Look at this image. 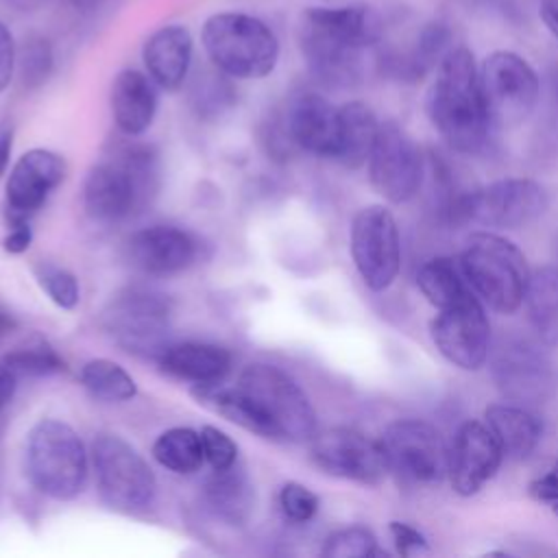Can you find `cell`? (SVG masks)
<instances>
[{"mask_svg": "<svg viewBox=\"0 0 558 558\" xmlns=\"http://www.w3.org/2000/svg\"><path fill=\"white\" fill-rule=\"evenodd\" d=\"M379 37V20L364 4L312 7L301 15L299 44L310 70L327 85H351L362 52Z\"/></svg>", "mask_w": 558, "mask_h": 558, "instance_id": "cell-1", "label": "cell"}, {"mask_svg": "<svg viewBox=\"0 0 558 558\" xmlns=\"http://www.w3.org/2000/svg\"><path fill=\"white\" fill-rule=\"evenodd\" d=\"M425 111L451 150L475 155L486 148L493 126L482 102L480 76L469 48L456 46L445 52L427 92Z\"/></svg>", "mask_w": 558, "mask_h": 558, "instance_id": "cell-2", "label": "cell"}, {"mask_svg": "<svg viewBox=\"0 0 558 558\" xmlns=\"http://www.w3.org/2000/svg\"><path fill=\"white\" fill-rule=\"evenodd\" d=\"M159 187L157 153L146 144H122L94 163L83 183V207L102 225L142 211Z\"/></svg>", "mask_w": 558, "mask_h": 558, "instance_id": "cell-3", "label": "cell"}, {"mask_svg": "<svg viewBox=\"0 0 558 558\" xmlns=\"http://www.w3.org/2000/svg\"><path fill=\"white\" fill-rule=\"evenodd\" d=\"M473 294L497 314L517 312L527 292L532 270L523 251L493 231L471 233L458 259Z\"/></svg>", "mask_w": 558, "mask_h": 558, "instance_id": "cell-4", "label": "cell"}, {"mask_svg": "<svg viewBox=\"0 0 558 558\" xmlns=\"http://www.w3.org/2000/svg\"><path fill=\"white\" fill-rule=\"evenodd\" d=\"M203 48L216 70L231 78H264L279 61V39L259 17L248 13H214L201 33Z\"/></svg>", "mask_w": 558, "mask_h": 558, "instance_id": "cell-5", "label": "cell"}, {"mask_svg": "<svg viewBox=\"0 0 558 558\" xmlns=\"http://www.w3.org/2000/svg\"><path fill=\"white\" fill-rule=\"evenodd\" d=\"M89 460L81 436L63 421L41 418L26 438L28 482L46 497L70 501L85 490Z\"/></svg>", "mask_w": 558, "mask_h": 558, "instance_id": "cell-6", "label": "cell"}, {"mask_svg": "<svg viewBox=\"0 0 558 558\" xmlns=\"http://www.w3.org/2000/svg\"><path fill=\"white\" fill-rule=\"evenodd\" d=\"M255 412L264 418L272 440L305 442L316 434V412L305 390L279 366L248 364L238 379Z\"/></svg>", "mask_w": 558, "mask_h": 558, "instance_id": "cell-7", "label": "cell"}, {"mask_svg": "<svg viewBox=\"0 0 558 558\" xmlns=\"http://www.w3.org/2000/svg\"><path fill=\"white\" fill-rule=\"evenodd\" d=\"M488 371L504 399L536 408L547 403L558 388V373L538 342L525 336H504L490 344Z\"/></svg>", "mask_w": 558, "mask_h": 558, "instance_id": "cell-8", "label": "cell"}, {"mask_svg": "<svg viewBox=\"0 0 558 558\" xmlns=\"http://www.w3.org/2000/svg\"><path fill=\"white\" fill-rule=\"evenodd\" d=\"M92 466L102 501L122 512L150 506L157 480L148 462L116 434H98L92 442Z\"/></svg>", "mask_w": 558, "mask_h": 558, "instance_id": "cell-9", "label": "cell"}, {"mask_svg": "<svg viewBox=\"0 0 558 558\" xmlns=\"http://www.w3.org/2000/svg\"><path fill=\"white\" fill-rule=\"evenodd\" d=\"M482 102L493 129H514L530 118L538 102L534 68L510 50H495L477 70Z\"/></svg>", "mask_w": 558, "mask_h": 558, "instance_id": "cell-10", "label": "cell"}, {"mask_svg": "<svg viewBox=\"0 0 558 558\" xmlns=\"http://www.w3.org/2000/svg\"><path fill=\"white\" fill-rule=\"evenodd\" d=\"M379 442L388 471L405 486H436L449 475V447L427 421H392Z\"/></svg>", "mask_w": 558, "mask_h": 558, "instance_id": "cell-11", "label": "cell"}, {"mask_svg": "<svg viewBox=\"0 0 558 558\" xmlns=\"http://www.w3.org/2000/svg\"><path fill=\"white\" fill-rule=\"evenodd\" d=\"M547 209L545 187L527 177H506L466 190L458 201L453 222H475L488 229H519Z\"/></svg>", "mask_w": 558, "mask_h": 558, "instance_id": "cell-12", "label": "cell"}, {"mask_svg": "<svg viewBox=\"0 0 558 558\" xmlns=\"http://www.w3.org/2000/svg\"><path fill=\"white\" fill-rule=\"evenodd\" d=\"M349 246L362 283L373 292L392 286L401 268V238L395 216L384 205H366L351 220Z\"/></svg>", "mask_w": 558, "mask_h": 558, "instance_id": "cell-13", "label": "cell"}, {"mask_svg": "<svg viewBox=\"0 0 558 558\" xmlns=\"http://www.w3.org/2000/svg\"><path fill=\"white\" fill-rule=\"evenodd\" d=\"M170 318L172 305L163 294L144 288H129L109 303L102 323L126 351L157 357L168 344L166 336Z\"/></svg>", "mask_w": 558, "mask_h": 558, "instance_id": "cell-14", "label": "cell"}, {"mask_svg": "<svg viewBox=\"0 0 558 558\" xmlns=\"http://www.w3.org/2000/svg\"><path fill=\"white\" fill-rule=\"evenodd\" d=\"M371 185L390 203L412 201L423 185V155L403 126L392 120L379 124L368 155Z\"/></svg>", "mask_w": 558, "mask_h": 558, "instance_id": "cell-15", "label": "cell"}, {"mask_svg": "<svg viewBox=\"0 0 558 558\" xmlns=\"http://www.w3.org/2000/svg\"><path fill=\"white\" fill-rule=\"evenodd\" d=\"M429 336L438 353L462 371H477L488 360L490 320L484 303L473 292L438 310L429 323Z\"/></svg>", "mask_w": 558, "mask_h": 558, "instance_id": "cell-16", "label": "cell"}, {"mask_svg": "<svg viewBox=\"0 0 558 558\" xmlns=\"http://www.w3.org/2000/svg\"><path fill=\"white\" fill-rule=\"evenodd\" d=\"M312 460L327 475L377 486L390 473L379 440L351 427H331L312 438Z\"/></svg>", "mask_w": 558, "mask_h": 558, "instance_id": "cell-17", "label": "cell"}, {"mask_svg": "<svg viewBox=\"0 0 558 558\" xmlns=\"http://www.w3.org/2000/svg\"><path fill=\"white\" fill-rule=\"evenodd\" d=\"M65 179V161L48 148L24 153L9 172L4 187V220L26 225Z\"/></svg>", "mask_w": 558, "mask_h": 558, "instance_id": "cell-18", "label": "cell"}, {"mask_svg": "<svg viewBox=\"0 0 558 558\" xmlns=\"http://www.w3.org/2000/svg\"><path fill=\"white\" fill-rule=\"evenodd\" d=\"M504 451L490 427L464 421L449 447V482L460 497L475 495L501 466Z\"/></svg>", "mask_w": 558, "mask_h": 558, "instance_id": "cell-19", "label": "cell"}, {"mask_svg": "<svg viewBox=\"0 0 558 558\" xmlns=\"http://www.w3.org/2000/svg\"><path fill=\"white\" fill-rule=\"evenodd\" d=\"M201 248L203 244L196 235L170 225L140 229L126 240V255L131 264L155 277L187 270L201 257Z\"/></svg>", "mask_w": 558, "mask_h": 558, "instance_id": "cell-20", "label": "cell"}, {"mask_svg": "<svg viewBox=\"0 0 558 558\" xmlns=\"http://www.w3.org/2000/svg\"><path fill=\"white\" fill-rule=\"evenodd\" d=\"M338 124V107L316 92L296 94L286 111V131L290 142L318 157H336Z\"/></svg>", "mask_w": 558, "mask_h": 558, "instance_id": "cell-21", "label": "cell"}, {"mask_svg": "<svg viewBox=\"0 0 558 558\" xmlns=\"http://www.w3.org/2000/svg\"><path fill=\"white\" fill-rule=\"evenodd\" d=\"M194 54L192 33L183 24H166L148 35L142 59L148 76L157 87L177 92L190 72Z\"/></svg>", "mask_w": 558, "mask_h": 558, "instance_id": "cell-22", "label": "cell"}, {"mask_svg": "<svg viewBox=\"0 0 558 558\" xmlns=\"http://www.w3.org/2000/svg\"><path fill=\"white\" fill-rule=\"evenodd\" d=\"M111 116L120 133L135 137L148 131L157 113L155 81L140 70H122L111 83Z\"/></svg>", "mask_w": 558, "mask_h": 558, "instance_id": "cell-23", "label": "cell"}, {"mask_svg": "<svg viewBox=\"0 0 558 558\" xmlns=\"http://www.w3.org/2000/svg\"><path fill=\"white\" fill-rule=\"evenodd\" d=\"M155 360L163 373L192 384H218L231 371V353L211 342H168Z\"/></svg>", "mask_w": 558, "mask_h": 558, "instance_id": "cell-24", "label": "cell"}, {"mask_svg": "<svg viewBox=\"0 0 558 558\" xmlns=\"http://www.w3.org/2000/svg\"><path fill=\"white\" fill-rule=\"evenodd\" d=\"M203 504L218 521L244 525L255 510V486L238 462L229 469H214L203 486Z\"/></svg>", "mask_w": 558, "mask_h": 558, "instance_id": "cell-25", "label": "cell"}, {"mask_svg": "<svg viewBox=\"0 0 558 558\" xmlns=\"http://www.w3.org/2000/svg\"><path fill=\"white\" fill-rule=\"evenodd\" d=\"M484 423L499 440L504 458L510 460L527 458L543 436V423L532 408L512 401L488 405L484 410Z\"/></svg>", "mask_w": 558, "mask_h": 558, "instance_id": "cell-26", "label": "cell"}, {"mask_svg": "<svg viewBox=\"0 0 558 558\" xmlns=\"http://www.w3.org/2000/svg\"><path fill=\"white\" fill-rule=\"evenodd\" d=\"M338 148L333 159L344 168L355 170L368 161L381 122L377 120L375 111L360 100H351L338 107Z\"/></svg>", "mask_w": 558, "mask_h": 558, "instance_id": "cell-27", "label": "cell"}, {"mask_svg": "<svg viewBox=\"0 0 558 558\" xmlns=\"http://www.w3.org/2000/svg\"><path fill=\"white\" fill-rule=\"evenodd\" d=\"M525 312L536 338L558 347V266H541L532 272L525 292Z\"/></svg>", "mask_w": 558, "mask_h": 558, "instance_id": "cell-28", "label": "cell"}, {"mask_svg": "<svg viewBox=\"0 0 558 558\" xmlns=\"http://www.w3.org/2000/svg\"><path fill=\"white\" fill-rule=\"evenodd\" d=\"M416 286L436 310H445L471 292L460 264L445 255L432 257L418 268Z\"/></svg>", "mask_w": 558, "mask_h": 558, "instance_id": "cell-29", "label": "cell"}, {"mask_svg": "<svg viewBox=\"0 0 558 558\" xmlns=\"http://www.w3.org/2000/svg\"><path fill=\"white\" fill-rule=\"evenodd\" d=\"M153 458L177 475H190L205 462L201 432L190 427H172L157 436L153 445Z\"/></svg>", "mask_w": 558, "mask_h": 558, "instance_id": "cell-30", "label": "cell"}, {"mask_svg": "<svg viewBox=\"0 0 558 558\" xmlns=\"http://www.w3.org/2000/svg\"><path fill=\"white\" fill-rule=\"evenodd\" d=\"M78 377L85 390L100 401L120 403L137 395L135 379L118 362L107 357H94L85 362Z\"/></svg>", "mask_w": 558, "mask_h": 558, "instance_id": "cell-31", "label": "cell"}, {"mask_svg": "<svg viewBox=\"0 0 558 558\" xmlns=\"http://www.w3.org/2000/svg\"><path fill=\"white\" fill-rule=\"evenodd\" d=\"M2 362L17 377H46L65 371L63 357L39 336H35L24 347H17L11 353H7Z\"/></svg>", "mask_w": 558, "mask_h": 558, "instance_id": "cell-32", "label": "cell"}, {"mask_svg": "<svg viewBox=\"0 0 558 558\" xmlns=\"http://www.w3.org/2000/svg\"><path fill=\"white\" fill-rule=\"evenodd\" d=\"M381 554L375 534L364 525H349L325 538L323 556L327 558H368Z\"/></svg>", "mask_w": 558, "mask_h": 558, "instance_id": "cell-33", "label": "cell"}, {"mask_svg": "<svg viewBox=\"0 0 558 558\" xmlns=\"http://www.w3.org/2000/svg\"><path fill=\"white\" fill-rule=\"evenodd\" d=\"M35 279L41 286V290L48 294V299L61 307V310H74L81 301V290H78V279L50 262H39L35 268Z\"/></svg>", "mask_w": 558, "mask_h": 558, "instance_id": "cell-34", "label": "cell"}, {"mask_svg": "<svg viewBox=\"0 0 558 558\" xmlns=\"http://www.w3.org/2000/svg\"><path fill=\"white\" fill-rule=\"evenodd\" d=\"M279 506L286 519L294 523H307L318 512V497L299 482H286L279 490Z\"/></svg>", "mask_w": 558, "mask_h": 558, "instance_id": "cell-35", "label": "cell"}, {"mask_svg": "<svg viewBox=\"0 0 558 558\" xmlns=\"http://www.w3.org/2000/svg\"><path fill=\"white\" fill-rule=\"evenodd\" d=\"M201 442L205 462L211 469H229L238 462V445L231 440V436L214 425L201 427Z\"/></svg>", "mask_w": 558, "mask_h": 558, "instance_id": "cell-36", "label": "cell"}, {"mask_svg": "<svg viewBox=\"0 0 558 558\" xmlns=\"http://www.w3.org/2000/svg\"><path fill=\"white\" fill-rule=\"evenodd\" d=\"M388 532L392 536L397 554H401V556L410 558V556H423V554L432 551L429 545H427V538L416 527H412L410 523L390 521Z\"/></svg>", "mask_w": 558, "mask_h": 558, "instance_id": "cell-37", "label": "cell"}, {"mask_svg": "<svg viewBox=\"0 0 558 558\" xmlns=\"http://www.w3.org/2000/svg\"><path fill=\"white\" fill-rule=\"evenodd\" d=\"M527 493L532 499L541 504H558V460L551 462L541 475H536L530 482Z\"/></svg>", "mask_w": 558, "mask_h": 558, "instance_id": "cell-38", "label": "cell"}, {"mask_svg": "<svg viewBox=\"0 0 558 558\" xmlns=\"http://www.w3.org/2000/svg\"><path fill=\"white\" fill-rule=\"evenodd\" d=\"M50 50L46 41H33L24 54V76L35 83H41L50 70Z\"/></svg>", "mask_w": 558, "mask_h": 558, "instance_id": "cell-39", "label": "cell"}, {"mask_svg": "<svg viewBox=\"0 0 558 558\" xmlns=\"http://www.w3.org/2000/svg\"><path fill=\"white\" fill-rule=\"evenodd\" d=\"M15 70V41L9 26L0 20V92H4Z\"/></svg>", "mask_w": 558, "mask_h": 558, "instance_id": "cell-40", "label": "cell"}, {"mask_svg": "<svg viewBox=\"0 0 558 558\" xmlns=\"http://www.w3.org/2000/svg\"><path fill=\"white\" fill-rule=\"evenodd\" d=\"M31 242H33V231H31L28 222H26V225H15V227H11L9 233L4 235L2 248H4L7 253H11V255H20V253H26V251H28Z\"/></svg>", "mask_w": 558, "mask_h": 558, "instance_id": "cell-41", "label": "cell"}, {"mask_svg": "<svg viewBox=\"0 0 558 558\" xmlns=\"http://www.w3.org/2000/svg\"><path fill=\"white\" fill-rule=\"evenodd\" d=\"M15 388H17V375L4 362H0V414L11 403Z\"/></svg>", "mask_w": 558, "mask_h": 558, "instance_id": "cell-42", "label": "cell"}, {"mask_svg": "<svg viewBox=\"0 0 558 558\" xmlns=\"http://www.w3.org/2000/svg\"><path fill=\"white\" fill-rule=\"evenodd\" d=\"M541 17L549 33L558 39V0H543L541 4Z\"/></svg>", "mask_w": 558, "mask_h": 558, "instance_id": "cell-43", "label": "cell"}, {"mask_svg": "<svg viewBox=\"0 0 558 558\" xmlns=\"http://www.w3.org/2000/svg\"><path fill=\"white\" fill-rule=\"evenodd\" d=\"M11 148H13V131L11 129H2L0 131V177L4 174V170L9 166Z\"/></svg>", "mask_w": 558, "mask_h": 558, "instance_id": "cell-44", "label": "cell"}, {"mask_svg": "<svg viewBox=\"0 0 558 558\" xmlns=\"http://www.w3.org/2000/svg\"><path fill=\"white\" fill-rule=\"evenodd\" d=\"M13 327H15V320H13L9 314L0 312V338H2L4 333H9Z\"/></svg>", "mask_w": 558, "mask_h": 558, "instance_id": "cell-45", "label": "cell"}, {"mask_svg": "<svg viewBox=\"0 0 558 558\" xmlns=\"http://www.w3.org/2000/svg\"><path fill=\"white\" fill-rule=\"evenodd\" d=\"M551 508H554V512H556V514H558V504H554V506H551Z\"/></svg>", "mask_w": 558, "mask_h": 558, "instance_id": "cell-46", "label": "cell"}]
</instances>
